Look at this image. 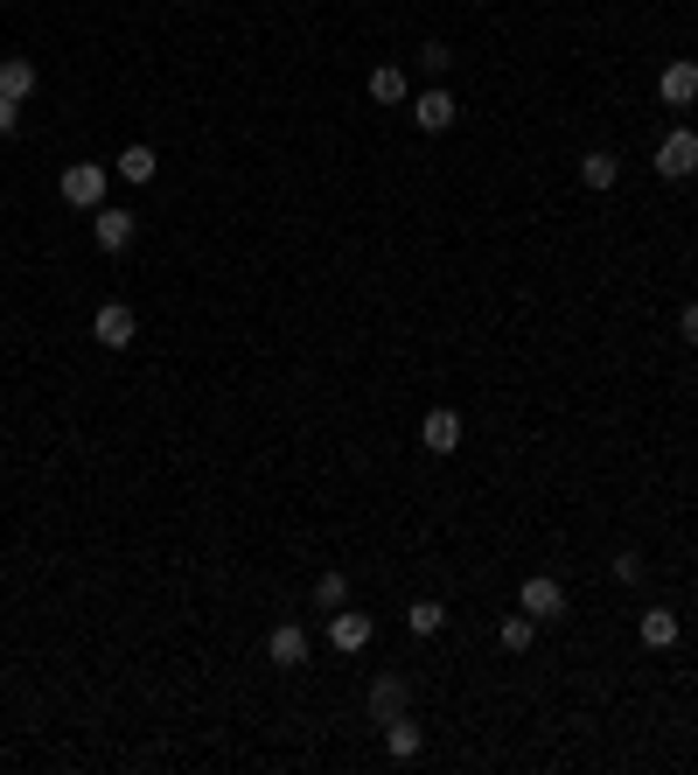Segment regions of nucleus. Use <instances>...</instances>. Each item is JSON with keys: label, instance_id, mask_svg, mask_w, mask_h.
I'll return each instance as SVG.
<instances>
[{"label": "nucleus", "instance_id": "obj_1", "mask_svg": "<svg viewBox=\"0 0 698 775\" xmlns=\"http://www.w3.org/2000/svg\"><path fill=\"white\" fill-rule=\"evenodd\" d=\"M106 189H112V168H98V161L63 168V183H57V196L70 203V210H98V203H106Z\"/></svg>", "mask_w": 698, "mask_h": 775}, {"label": "nucleus", "instance_id": "obj_2", "mask_svg": "<svg viewBox=\"0 0 698 775\" xmlns=\"http://www.w3.org/2000/svg\"><path fill=\"white\" fill-rule=\"evenodd\" d=\"M657 175H663V183L698 175V134H691V126H670V134L657 140Z\"/></svg>", "mask_w": 698, "mask_h": 775}, {"label": "nucleus", "instance_id": "obj_3", "mask_svg": "<svg viewBox=\"0 0 698 775\" xmlns=\"http://www.w3.org/2000/svg\"><path fill=\"white\" fill-rule=\"evenodd\" d=\"M517 608H524L531 622H559V615L573 608V601H566V587H559L552 573H531L524 587H517Z\"/></svg>", "mask_w": 698, "mask_h": 775}, {"label": "nucleus", "instance_id": "obj_4", "mask_svg": "<svg viewBox=\"0 0 698 775\" xmlns=\"http://www.w3.org/2000/svg\"><path fill=\"white\" fill-rule=\"evenodd\" d=\"M454 119H461V98L448 85H426L420 98H412V126H420V134H448Z\"/></svg>", "mask_w": 698, "mask_h": 775}, {"label": "nucleus", "instance_id": "obj_5", "mask_svg": "<svg viewBox=\"0 0 698 775\" xmlns=\"http://www.w3.org/2000/svg\"><path fill=\"white\" fill-rule=\"evenodd\" d=\"M134 230H140L134 210H112V203H98V210H91V245L98 252H126V245H134Z\"/></svg>", "mask_w": 698, "mask_h": 775}, {"label": "nucleus", "instance_id": "obj_6", "mask_svg": "<svg viewBox=\"0 0 698 775\" xmlns=\"http://www.w3.org/2000/svg\"><path fill=\"white\" fill-rule=\"evenodd\" d=\"M657 98L670 112H685V106H698V63L691 57H678V63H663L657 70Z\"/></svg>", "mask_w": 698, "mask_h": 775}, {"label": "nucleus", "instance_id": "obj_7", "mask_svg": "<svg viewBox=\"0 0 698 775\" xmlns=\"http://www.w3.org/2000/svg\"><path fill=\"white\" fill-rule=\"evenodd\" d=\"M371 636H377V622H371V615H356V608H335V615H328V642H335L343 657L371 650Z\"/></svg>", "mask_w": 698, "mask_h": 775}, {"label": "nucleus", "instance_id": "obj_8", "mask_svg": "<svg viewBox=\"0 0 698 775\" xmlns=\"http://www.w3.org/2000/svg\"><path fill=\"white\" fill-rule=\"evenodd\" d=\"M91 335H98L106 350H126V343L140 335V322H134V307H126V301H106V307L91 315Z\"/></svg>", "mask_w": 698, "mask_h": 775}, {"label": "nucleus", "instance_id": "obj_9", "mask_svg": "<svg viewBox=\"0 0 698 775\" xmlns=\"http://www.w3.org/2000/svg\"><path fill=\"white\" fill-rule=\"evenodd\" d=\"M412 706V685H405V670H384V678L371 685V719L377 727H392V719Z\"/></svg>", "mask_w": 698, "mask_h": 775}, {"label": "nucleus", "instance_id": "obj_10", "mask_svg": "<svg viewBox=\"0 0 698 775\" xmlns=\"http://www.w3.org/2000/svg\"><path fill=\"white\" fill-rule=\"evenodd\" d=\"M420 448L426 454H454L461 448V412L454 405H433L426 420H420Z\"/></svg>", "mask_w": 698, "mask_h": 775}, {"label": "nucleus", "instance_id": "obj_11", "mask_svg": "<svg viewBox=\"0 0 698 775\" xmlns=\"http://www.w3.org/2000/svg\"><path fill=\"white\" fill-rule=\"evenodd\" d=\"M307 650H315V642H307V629H301V622H279V629L266 636V657H273L279 670H301V664H307Z\"/></svg>", "mask_w": 698, "mask_h": 775}, {"label": "nucleus", "instance_id": "obj_12", "mask_svg": "<svg viewBox=\"0 0 698 775\" xmlns=\"http://www.w3.org/2000/svg\"><path fill=\"white\" fill-rule=\"evenodd\" d=\"M36 85H42V70H36L29 57H0V98L29 106V98H36Z\"/></svg>", "mask_w": 698, "mask_h": 775}, {"label": "nucleus", "instance_id": "obj_13", "mask_svg": "<svg viewBox=\"0 0 698 775\" xmlns=\"http://www.w3.org/2000/svg\"><path fill=\"white\" fill-rule=\"evenodd\" d=\"M112 175H126V189H147L154 175H161V154H154L147 140H134V147H126L119 161H112Z\"/></svg>", "mask_w": 698, "mask_h": 775}, {"label": "nucleus", "instance_id": "obj_14", "mask_svg": "<svg viewBox=\"0 0 698 775\" xmlns=\"http://www.w3.org/2000/svg\"><path fill=\"white\" fill-rule=\"evenodd\" d=\"M580 183L587 189H615V183H622V154H615V147H587L580 154Z\"/></svg>", "mask_w": 698, "mask_h": 775}, {"label": "nucleus", "instance_id": "obj_15", "mask_svg": "<svg viewBox=\"0 0 698 775\" xmlns=\"http://www.w3.org/2000/svg\"><path fill=\"white\" fill-rule=\"evenodd\" d=\"M636 636L650 642V650H678L685 622H678V615H670V608H650V615H642V622H636Z\"/></svg>", "mask_w": 698, "mask_h": 775}, {"label": "nucleus", "instance_id": "obj_16", "mask_svg": "<svg viewBox=\"0 0 698 775\" xmlns=\"http://www.w3.org/2000/svg\"><path fill=\"white\" fill-rule=\"evenodd\" d=\"M364 91H371V106H405V63H377Z\"/></svg>", "mask_w": 698, "mask_h": 775}, {"label": "nucleus", "instance_id": "obj_17", "mask_svg": "<svg viewBox=\"0 0 698 775\" xmlns=\"http://www.w3.org/2000/svg\"><path fill=\"white\" fill-rule=\"evenodd\" d=\"M497 642H503V650H510V657H524V650H531V642H538V622H531V615H524V608H517V615H503V629H497Z\"/></svg>", "mask_w": 698, "mask_h": 775}, {"label": "nucleus", "instance_id": "obj_18", "mask_svg": "<svg viewBox=\"0 0 698 775\" xmlns=\"http://www.w3.org/2000/svg\"><path fill=\"white\" fill-rule=\"evenodd\" d=\"M384 747H392V762H412V755H420V747H426V734H420V727H412V719L399 713L392 727H384Z\"/></svg>", "mask_w": 698, "mask_h": 775}, {"label": "nucleus", "instance_id": "obj_19", "mask_svg": "<svg viewBox=\"0 0 698 775\" xmlns=\"http://www.w3.org/2000/svg\"><path fill=\"white\" fill-rule=\"evenodd\" d=\"M405 629H412V636H441V629H448V608H441V601H412V608H405Z\"/></svg>", "mask_w": 698, "mask_h": 775}, {"label": "nucleus", "instance_id": "obj_20", "mask_svg": "<svg viewBox=\"0 0 698 775\" xmlns=\"http://www.w3.org/2000/svg\"><path fill=\"white\" fill-rule=\"evenodd\" d=\"M315 608H322V615L350 608V573H322V580H315Z\"/></svg>", "mask_w": 698, "mask_h": 775}, {"label": "nucleus", "instance_id": "obj_21", "mask_svg": "<svg viewBox=\"0 0 698 775\" xmlns=\"http://www.w3.org/2000/svg\"><path fill=\"white\" fill-rule=\"evenodd\" d=\"M420 70H426V77H448V70H454V42H441V36L420 42Z\"/></svg>", "mask_w": 698, "mask_h": 775}, {"label": "nucleus", "instance_id": "obj_22", "mask_svg": "<svg viewBox=\"0 0 698 775\" xmlns=\"http://www.w3.org/2000/svg\"><path fill=\"white\" fill-rule=\"evenodd\" d=\"M608 580H615V587H636V580H642V552H615V559H608Z\"/></svg>", "mask_w": 698, "mask_h": 775}, {"label": "nucleus", "instance_id": "obj_23", "mask_svg": "<svg viewBox=\"0 0 698 775\" xmlns=\"http://www.w3.org/2000/svg\"><path fill=\"white\" fill-rule=\"evenodd\" d=\"M678 335H685V343L698 350V301H685V307H678Z\"/></svg>", "mask_w": 698, "mask_h": 775}, {"label": "nucleus", "instance_id": "obj_24", "mask_svg": "<svg viewBox=\"0 0 698 775\" xmlns=\"http://www.w3.org/2000/svg\"><path fill=\"white\" fill-rule=\"evenodd\" d=\"M14 126H21V106H14V98H0V140H8Z\"/></svg>", "mask_w": 698, "mask_h": 775}]
</instances>
